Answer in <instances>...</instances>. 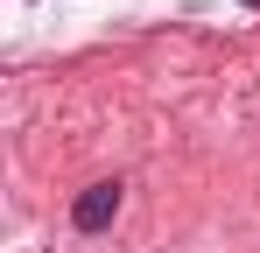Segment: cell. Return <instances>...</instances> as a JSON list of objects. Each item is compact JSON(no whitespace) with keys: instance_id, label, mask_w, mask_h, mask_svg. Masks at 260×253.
I'll use <instances>...</instances> for the list:
<instances>
[{"instance_id":"obj_1","label":"cell","mask_w":260,"mask_h":253,"mask_svg":"<svg viewBox=\"0 0 260 253\" xmlns=\"http://www.w3.org/2000/svg\"><path fill=\"white\" fill-rule=\"evenodd\" d=\"M113 211H120V183H91L85 197H78V232H99Z\"/></svg>"}]
</instances>
